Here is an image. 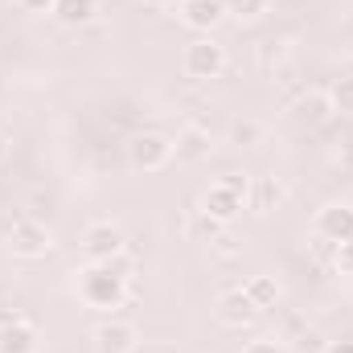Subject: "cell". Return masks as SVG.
<instances>
[{"instance_id":"obj_4","label":"cell","mask_w":353,"mask_h":353,"mask_svg":"<svg viewBox=\"0 0 353 353\" xmlns=\"http://www.w3.org/2000/svg\"><path fill=\"white\" fill-rule=\"evenodd\" d=\"M8 251L17 259H46L54 251V230L37 218H17L8 226Z\"/></svg>"},{"instance_id":"obj_18","label":"cell","mask_w":353,"mask_h":353,"mask_svg":"<svg viewBox=\"0 0 353 353\" xmlns=\"http://www.w3.org/2000/svg\"><path fill=\"white\" fill-rule=\"evenodd\" d=\"M325 94H329L333 111H341V115H353V74H341V79H333V87L325 90Z\"/></svg>"},{"instance_id":"obj_9","label":"cell","mask_w":353,"mask_h":353,"mask_svg":"<svg viewBox=\"0 0 353 353\" xmlns=\"http://www.w3.org/2000/svg\"><path fill=\"white\" fill-rule=\"evenodd\" d=\"M201 210L210 214V218H218L222 226H230L243 210H247V197L239 193V189H230V185H222V181H214L210 189H205V197H201Z\"/></svg>"},{"instance_id":"obj_13","label":"cell","mask_w":353,"mask_h":353,"mask_svg":"<svg viewBox=\"0 0 353 353\" xmlns=\"http://www.w3.org/2000/svg\"><path fill=\"white\" fill-rule=\"evenodd\" d=\"M210 144H214L210 140V128L185 123L173 140V152H176V161H201V157H210Z\"/></svg>"},{"instance_id":"obj_16","label":"cell","mask_w":353,"mask_h":353,"mask_svg":"<svg viewBox=\"0 0 353 353\" xmlns=\"http://www.w3.org/2000/svg\"><path fill=\"white\" fill-rule=\"evenodd\" d=\"M54 17H58L66 29L90 25V21L99 17V0H58V4H54Z\"/></svg>"},{"instance_id":"obj_10","label":"cell","mask_w":353,"mask_h":353,"mask_svg":"<svg viewBox=\"0 0 353 353\" xmlns=\"http://www.w3.org/2000/svg\"><path fill=\"white\" fill-rule=\"evenodd\" d=\"M222 21H226L222 0H181V25H189L193 33H214Z\"/></svg>"},{"instance_id":"obj_14","label":"cell","mask_w":353,"mask_h":353,"mask_svg":"<svg viewBox=\"0 0 353 353\" xmlns=\"http://www.w3.org/2000/svg\"><path fill=\"white\" fill-rule=\"evenodd\" d=\"M292 111H296V123H304V128H321V123L333 115V103H329L325 90H312V94H304Z\"/></svg>"},{"instance_id":"obj_24","label":"cell","mask_w":353,"mask_h":353,"mask_svg":"<svg viewBox=\"0 0 353 353\" xmlns=\"http://www.w3.org/2000/svg\"><path fill=\"white\" fill-rule=\"evenodd\" d=\"M210 251H218V255H234V239H230V234H218V239L210 243Z\"/></svg>"},{"instance_id":"obj_3","label":"cell","mask_w":353,"mask_h":353,"mask_svg":"<svg viewBox=\"0 0 353 353\" xmlns=\"http://www.w3.org/2000/svg\"><path fill=\"white\" fill-rule=\"evenodd\" d=\"M173 157H176L173 140L161 136V132H140V136L128 140V165L136 173H161V169L173 165Z\"/></svg>"},{"instance_id":"obj_2","label":"cell","mask_w":353,"mask_h":353,"mask_svg":"<svg viewBox=\"0 0 353 353\" xmlns=\"http://www.w3.org/2000/svg\"><path fill=\"white\" fill-rule=\"evenodd\" d=\"M181 70H185V79H193V83L222 79V70H226V50H222L210 33H201V37H193V41L181 50Z\"/></svg>"},{"instance_id":"obj_15","label":"cell","mask_w":353,"mask_h":353,"mask_svg":"<svg viewBox=\"0 0 353 353\" xmlns=\"http://www.w3.org/2000/svg\"><path fill=\"white\" fill-rule=\"evenodd\" d=\"M243 292L251 296V304H255L259 312L275 308V304H279V296H283V288H279V279H275V275H251V279L243 283Z\"/></svg>"},{"instance_id":"obj_21","label":"cell","mask_w":353,"mask_h":353,"mask_svg":"<svg viewBox=\"0 0 353 353\" xmlns=\"http://www.w3.org/2000/svg\"><path fill=\"white\" fill-rule=\"evenodd\" d=\"M333 271L337 275H353V239L333 247Z\"/></svg>"},{"instance_id":"obj_23","label":"cell","mask_w":353,"mask_h":353,"mask_svg":"<svg viewBox=\"0 0 353 353\" xmlns=\"http://www.w3.org/2000/svg\"><path fill=\"white\" fill-rule=\"evenodd\" d=\"M17 8H25V12H54V4L58 0H12Z\"/></svg>"},{"instance_id":"obj_26","label":"cell","mask_w":353,"mask_h":353,"mask_svg":"<svg viewBox=\"0 0 353 353\" xmlns=\"http://www.w3.org/2000/svg\"><path fill=\"white\" fill-rule=\"evenodd\" d=\"M4 161H8V136L0 132V165H4Z\"/></svg>"},{"instance_id":"obj_25","label":"cell","mask_w":353,"mask_h":353,"mask_svg":"<svg viewBox=\"0 0 353 353\" xmlns=\"http://www.w3.org/2000/svg\"><path fill=\"white\" fill-rule=\"evenodd\" d=\"M325 353H353V341H329Z\"/></svg>"},{"instance_id":"obj_22","label":"cell","mask_w":353,"mask_h":353,"mask_svg":"<svg viewBox=\"0 0 353 353\" xmlns=\"http://www.w3.org/2000/svg\"><path fill=\"white\" fill-rule=\"evenodd\" d=\"M243 353H283V350H279V341H275V337H255V341H247V345H243Z\"/></svg>"},{"instance_id":"obj_8","label":"cell","mask_w":353,"mask_h":353,"mask_svg":"<svg viewBox=\"0 0 353 353\" xmlns=\"http://www.w3.org/2000/svg\"><path fill=\"white\" fill-rule=\"evenodd\" d=\"M214 316H218L226 329H247V325L259 316V308L251 304V296H247L243 288H226V292L214 300Z\"/></svg>"},{"instance_id":"obj_1","label":"cell","mask_w":353,"mask_h":353,"mask_svg":"<svg viewBox=\"0 0 353 353\" xmlns=\"http://www.w3.org/2000/svg\"><path fill=\"white\" fill-rule=\"evenodd\" d=\"M74 292L87 308L99 312H115L123 308V300L132 296V259L128 251L107 259V263H83L74 271Z\"/></svg>"},{"instance_id":"obj_12","label":"cell","mask_w":353,"mask_h":353,"mask_svg":"<svg viewBox=\"0 0 353 353\" xmlns=\"http://www.w3.org/2000/svg\"><path fill=\"white\" fill-rule=\"evenodd\" d=\"M37 345H41V337L29 316H17L12 325L0 329V353H37Z\"/></svg>"},{"instance_id":"obj_19","label":"cell","mask_w":353,"mask_h":353,"mask_svg":"<svg viewBox=\"0 0 353 353\" xmlns=\"http://www.w3.org/2000/svg\"><path fill=\"white\" fill-rule=\"evenodd\" d=\"M259 140H263V128L255 119H234L230 123V144L234 148H255Z\"/></svg>"},{"instance_id":"obj_7","label":"cell","mask_w":353,"mask_h":353,"mask_svg":"<svg viewBox=\"0 0 353 353\" xmlns=\"http://www.w3.org/2000/svg\"><path fill=\"white\" fill-rule=\"evenodd\" d=\"M316 239L337 247V243H350L353 239V205L350 201H333L316 214Z\"/></svg>"},{"instance_id":"obj_27","label":"cell","mask_w":353,"mask_h":353,"mask_svg":"<svg viewBox=\"0 0 353 353\" xmlns=\"http://www.w3.org/2000/svg\"><path fill=\"white\" fill-rule=\"evenodd\" d=\"M144 4H152V8H165V4H173V0H144Z\"/></svg>"},{"instance_id":"obj_20","label":"cell","mask_w":353,"mask_h":353,"mask_svg":"<svg viewBox=\"0 0 353 353\" xmlns=\"http://www.w3.org/2000/svg\"><path fill=\"white\" fill-rule=\"evenodd\" d=\"M226 4V17L234 21H259L267 12V0H222Z\"/></svg>"},{"instance_id":"obj_5","label":"cell","mask_w":353,"mask_h":353,"mask_svg":"<svg viewBox=\"0 0 353 353\" xmlns=\"http://www.w3.org/2000/svg\"><path fill=\"white\" fill-rule=\"evenodd\" d=\"M123 251H128V239H123V230L115 222H90L87 230H83V255H87V263H107V259H115Z\"/></svg>"},{"instance_id":"obj_6","label":"cell","mask_w":353,"mask_h":353,"mask_svg":"<svg viewBox=\"0 0 353 353\" xmlns=\"http://www.w3.org/2000/svg\"><path fill=\"white\" fill-rule=\"evenodd\" d=\"M90 337H94V350L99 353H136V345H140L136 325L132 321H115V316L99 321Z\"/></svg>"},{"instance_id":"obj_17","label":"cell","mask_w":353,"mask_h":353,"mask_svg":"<svg viewBox=\"0 0 353 353\" xmlns=\"http://www.w3.org/2000/svg\"><path fill=\"white\" fill-rule=\"evenodd\" d=\"M218 234H226V226H222L218 218H210L205 210H197V214L189 218V239H193V243H214Z\"/></svg>"},{"instance_id":"obj_11","label":"cell","mask_w":353,"mask_h":353,"mask_svg":"<svg viewBox=\"0 0 353 353\" xmlns=\"http://www.w3.org/2000/svg\"><path fill=\"white\" fill-rule=\"evenodd\" d=\"M283 197H288V185H283L279 176H251L247 210H255V214H271V210L283 205Z\"/></svg>"}]
</instances>
